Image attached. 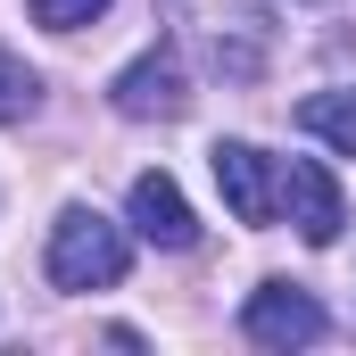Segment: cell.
<instances>
[{
	"label": "cell",
	"mask_w": 356,
	"mask_h": 356,
	"mask_svg": "<svg viewBox=\"0 0 356 356\" xmlns=\"http://www.w3.org/2000/svg\"><path fill=\"white\" fill-rule=\"evenodd\" d=\"M133 266V241L124 224H108L99 207H67L50 224V282L58 290H116Z\"/></svg>",
	"instance_id": "1"
},
{
	"label": "cell",
	"mask_w": 356,
	"mask_h": 356,
	"mask_svg": "<svg viewBox=\"0 0 356 356\" xmlns=\"http://www.w3.org/2000/svg\"><path fill=\"white\" fill-rule=\"evenodd\" d=\"M332 323H323V307L298 290V282H266V290H249V307H241V340L249 348H315Z\"/></svg>",
	"instance_id": "2"
},
{
	"label": "cell",
	"mask_w": 356,
	"mask_h": 356,
	"mask_svg": "<svg viewBox=\"0 0 356 356\" xmlns=\"http://www.w3.org/2000/svg\"><path fill=\"white\" fill-rule=\"evenodd\" d=\"M207 166H216V191H224V207H232L241 224H273V207H282V166H273L266 149H249V141H216Z\"/></svg>",
	"instance_id": "3"
},
{
	"label": "cell",
	"mask_w": 356,
	"mask_h": 356,
	"mask_svg": "<svg viewBox=\"0 0 356 356\" xmlns=\"http://www.w3.org/2000/svg\"><path fill=\"white\" fill-rule=\"evenodd\" d=\"M282 199H290V224H298L307 249H332V241H340L348 207H340V182H332L323 158H290V166H282Z\"/></svg>",
	"instance_id": "4"
},
{
	"label": "cell",
	"mask_w": 356,
	"mask_h": 356,
	"mask_svg": "<svg viewBox=\"0 0 356 356\" xmlns=\"http://www.w3.org/2000/svg\"><path fill=\"white\" fill-rule=\"evenodd\" d=\"M108 99H116V116H133V124H149V116H182V108H191V91H182V58H175V50H141V58L108 83Z\"/></svg>",
	"instance_id": "5"
},
{
	"label": "cell",
	"mask_w": 356,
	"mask_h": 356,
	"mask_svg": "<svg viewBox=\"0 0 356 356\" xmlns=\"http://www.w3.org/2000/svg\"><path fill=\"white\" fill-rule=\"evenodd\" d=\"M133 232L158 241V249H191V241H199V224H191V207H182L175 175H141L133 182Z\"/></svg>",
	"instance_id": "6"
},
{
	"label": "cell",
	"mask_w": 356,
	"mask_h": 356,
	"mask_svg": "<svg viewBox=\"0 0 356 356\" xmlns=\"http://www.w3.org/2000/svg\"><path fill=\"white\" fill-rule=\"evenodd\" d=\"M298 133H315L340 158H356V91H307L298 99Z\"/></svg>",
	"instance_id": "7"
},
{
	"label": "cell",
	"mask_w": 356,
	"mask_h": 356,
	"mask_svg": "<svg viewBox=\"0 0 356 356\" xmlns=\"http://www.w3.org/2000/svg\"><path fill=\"white\" fill-rule=\"evenodd\" d=\"M33 99H42V75H33L25 58H8V50H0V124L33 116Z\"/></svg>",
	"instance_id": "8"
},
{
	"label": "cell",
	"mask_w": 356,
	"mask_h": 356,
	"mask_svg": "<svg viewBox=\"0 0 356 356\" xmlns=\"http://www.w3.org/2000/svg\"><path fill=\"white\" fill-rule=\"evenodd\" d=\"M91 17H108V0H33V25H50V33H75Z\"/></svg>",
	"instance_id": "9"
}]
</instances>
